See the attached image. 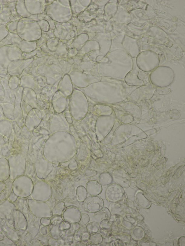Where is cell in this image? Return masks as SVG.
Returning <instances> with one entry per match:
<instances>
[{
    "label": "cell",
    "instance_id": "6da1fadb",
    "mask_svg": "<svg viewBox=\"0 0 185 246\" xmlns=\"http://www.w3.org/2000/svg\"><path fill=\"white\" fill-rule=\"evenodd\" d=\"M90 234L87 228L82 227L78 228L74 234V238L76 241L80 242H85L89 240Z\"/></svg>",
    "mask_w": 185,
    "mask_h": 246
},
{
    "label": "cell",
    "instance_id": "3957f363",
    "mask_svg": "<svg viewBox=\"0 0 185 246\" xmlns=\"http://www.w3.org/2000/svg\"><path fill=\"white\" fill-rule=\"evenodd\" d=\"M80 227V224L78 223H75L71 224V225L70 228H70V232L73 234H74L75 233L77 230Z\"/></svg>",
    "mask_w": 185,
    "mask_h": 246
},
{
    "label": "cell",
    "instance_id": "7a4b0ae2",
    "mask_svg": "<svg viewBox=\"0 0 185 246\" xmlns=\"http://www.w3.org/2000/svg\"><path fill=\"white\" fill-rule=\"evenodd\" d=\"M99 225L97 223L92 222L87 225V228L90 234L95 233L98 231Z\"/></svg>",
    "mask_w": 185,
    "mask_h": 246
}]
</instances>
